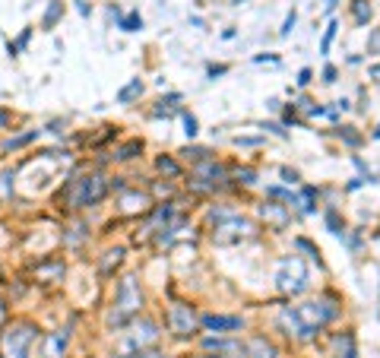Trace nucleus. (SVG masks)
Returning a JSON list of instances; mask_svg holds the SVG:
<instances>
[{
	"instance_id": "27",
	"label": "nucleus",
	"mask_w": 380,
	"mask_h": 358,
	"mask_svg": "<svg viewBox=\"0 0 380 358\" xmlns=\"http://www.w3.org/2000/svg\"><path fill=\"white\" fill-rule=\"evenodd\" d=\"M295 22H298V10H289V13H285V22H282V29H279V35H282V38H289V35H292V29H295Z\"/></svg>"
},
{
	"instance_id": "42",
	"label": "nucleus",
	"mask_w": 380,
	"mask_h": 358,
	"mask_svg": "<svg viewBox=\"0 0 380 358\" xmlns=\"http://www.w3.org/2000/svg\"><path fill=\"white\" fill-rule=\"evenodd\" d=\"M332 10H336V0H326V13L332 16Z\"/></svg>"
},
{
	"instance_id": "25",
	"label": "nucleus",
	"mask_w": 380,
	"mask_h": 358,
	"mask_svg": "<svg viewBox=\"0 0 380 358\" xmlns=\"http://www.w3.org/2000/svg\"><path fill=\"white\" fill-rule=\"evenodd\" d=\"M139 149H142V143H139V140H130V143H124L121 149H114V159H121V162H124V159H133Z\"/></svg>"
},
{
	"instance_id": "6",
	"label": "nucleus",
	"mask_w": 380,
	"mask_h": 358,
	"mask_svg": "<svg viewBox=\"0 0 380 358\" xmlns=\"http://www.w3.org/2000/svg\"><path fill=\"white\" fill-rule=\"evenodd\" d=\"M38 330L32 324H13L10 330L0 333V349H4V358H29V345L35 342Z\"/></svg>"
},
{
	"instance_id": "28",
	"label": "nucleus",
	"mask_w": 380,
	"mask_h": 358,
	"mask_svg": "<svg viewBox=\"0 0 380 358\" xmlns=\"http://www.w3.org/2000/svg\"><path fill=\"white\" fill-rule=\"evenodd\" d=\"M295 247H301V250H307V254H311L314 260H320V247H317L314 241H307V238L298 235V238H295Z\"/></svg>"
},
{
	"instance_id": "3",
	"label": "nucleus",
	"mask_w": 380,
	"mask_h": 358,
	"mask_svg": "<svg viewBox=\"0 0 380 358\" xmlns=\"http://www.w3.org/2000/svg\"><path fill=\"white\" fill-rule=\"evenodd\" d=\"M272 279H276V289L282 295L295 298V295H301L307 285H311V273H307V263L298 254H289V257H282L276 263V276Z\"/></svg>"
},
{
	"instance_id": "22",
	"label": "nucleus",
	"mask_w": 380,
	"mask_h": 358,
	"mask_svg": "<svg viewBox=\"0 0 380 358\" xmlns=\"http://www.w3.org/2000/svg\"><path fill=\"white\" fill-rule=\"evenodd\" d=\"M336 35H339V22H336V19H329V26H326V32H323V38H320V54H329V48H332V41H336Z\"/></svg>"
},
{
	"instance_id": "34",
	"label": "nucleus",
	"mask_w": 380,
	"mask_h": 358,
	"mask_svg": "<svg viewBox=\"0 0 380 358\" xmlns=\"http://www.w3.org/2000/svg\"><path fill=\"white\" fill-rule=\"evenodd\" d=\"M336 76H339V70L332 67V64H326V67H323V82H326V86H332V82H336Z\"/></svg>"
},
{
	"instance_id": "36",
	"label": "nucleus",
	"mask_w": 380,
	"mask_h": 358,
	"mask_svg": "<svg viewBox=\"0 0 380 358\" xmlns=\"http://www.w3.org/2000/svg\"><path fill=\"white\" fill-rule=\"evenodd\" d=\"M311 76H314V70H311V67H301V70H298V79H295V82H298V86H307V82H311Z\"/></svg>"
},
{
	"instance_id": "8",
	"label": "nucleus",
	"mask_w": 380,
	"mask_h": 358,
	"mask_svg": "<svg viewBox=\"0 0 380 358\" xmlns=\"http://www.w3.org/2000/svg\"><path fill=\"white\" fill-rule=\"evenodd\" d=\"M200 324L212 333H234V330L244 327V317H238V314H203Z\"/></svg>"
},
{
	"instance_id": "7",
	"label": "nucleus",
	"mask_w": 380,
	"mask_h": 358,
	"mask_svg": "<svg viewBox=\"0 0 380 358\" xmlns=\"http://www.w3.org/2000/svg\"><path fill=\"white\" fill-rule=\"evenodd\" d=\"M197 314H194V307L190 304H171L168 307V330L174 333V336H190V333L197 330Z\"/></svg>"
},
{
	"instance_id": "12",
	"label": "nucleus",
	"mask_w": 380,
	"mask_h": 358,
	"mask_svg": "<svg viewBox=\"0 0 380 358\" xmlns=\"http://www.w3.org/2000/svg\"><path fill=\"white\" fill-rule=\"evenodd\" d=\"M194 177H209V184L219 187V184L228 181V168H225V165H219V162H212V159H206V162H197Z\"/></svg>"
},
{
	"instance_id": "2",
	"label": "nucleus",
	"mask_w": 380,
	"mask_h": 358,
	"mask_svg": "<svg viewBox=\"0 0 380 358\" xmlns=\"http://www.w3.org/2000/svg\"><path fill=\"white\" fill-rule=\"evenodd\" d=\"M209 222H212V238L216 244H234L241 238H251L257 232V225L251 219H244L241 212H234L228 206H219L209 212Z\"/></svg>"
},
{
	"instance_id": "38",
	"label": "nucleus",
	"mask_w": 380,
	"mask_h": 358,
	"mask_svg": "<svg viewBox=\"0 0 380 358\" xmlns=\"http://www.w3.org/2000/svg\"><path fill=\"white\" fill-rule=\"evenodd\" d=\"M13 177H16V171H4V174H0V194L10 187V181H13Z\"/></svg>"
},
{
	"instance_id": "15",
	"label": "nucleus",
	"mask_w": 380,
	"mask_h": 358,
	"mask_svg": "<svg viewBox=\"0 0 380 358\" xmlns=\"http://www.w3.org/2000/svg\"><path fill=\"white\" fill-rule=\"evenodd\" d=\"M349 10H352V19H355V26H367V22H371V16H374V7H371V0H352V4H349Z\"/></svg>"
},
{
	"instance_id": "10",
	"label": "nucleus",
	"mask_w": 380,
	"mask_h": 358,
	"mask_svg": "<svg viewBox=\"0 0 380 358\" xmlns=\"http://www.w3.org/2000/svg\"><path fill=\"white\" fill-rule=\"evenodd\" d=\"M332 358H358V339H355L352 330H342V333H332Z\"/></svg>"
},
{
	"instance_id": "31",
	"label": "nucleus",
	"mask_w": 380,
	"mask_h": 358,
	"mask_svg": "<svg viewBox=\"0 0 380 358\" xmlns=\"http://www.w3.org/2000/svg\"><path fill=\"white\" fill-rule=\"evenodd\" d=\"M184 133H187L190 140L200 133V124H197V117H194V114H184Z\"/></svg>"
},
{
	"instance_id": "1",
	"label": "nucleus",
	"mask_w": 380,
	"mask_h": 358,
	"mask_svg": "<svg viewBox=\"0 0 380 358\" xmlns=\"http://www.w3.org/2000/svg\"><path fill=\"white\" fill-rule=\"evenodd\" d=\"M342 314V301L332 292L320 295V298H311V301H301L295 307H282L276 324L285 336L298 339V342H311L317 333H323L332 320Z\"/></svg>"
},
{
	"instance_id": "26",
	"label": "nucleus",
	"mask_w": 380,
	"mask_h": 358,
	"mask_svg": "<svg viewBox=\"0 0 380 358\" xmlns=\"http://www.w3.org/2000/svg\"><path fill=\"white\" fill-rule=\"evenodd\" d=\"M117 26H121L124 32H139L142 29V16L139 13H127V16L117 19Z\"/></svg>"
},
{
	"instance_id": "9",
	"label": "nucleus",
	"mask_w": 380,
	"mask_h": 358,
	"mask_svg": "<svg viewBox=\"0 0 380 358\" xmlns=\"http://www.w3.org/2000/svg\"><path fill=\"white\" fill-rule=\"evenodd\" d=\"M241 355L244 358H279V349H276V342L266 339V336H251L244 345H241Z\"/></svg>"
},
{
	"instance_id": "44",
	"label": "nucleus",
	"mask_w": 380,
	"mask_h": 358,
	"mask_svg": "<svg viewBox=\"0 0 380 358\" xmlns=\"http://www.w3.org/2000/svg\"><path fill=\"white\" fill-rule=\"evenodd\" d=\"M371 140H380V121H377V127H374V133H371Z\"/></svg>"
},
{
	"instance_id": "5",
	"label": "nucleus",
	"mask_w": 380,
	"mask_h": 358,
	"mask_svg": "<svg viewBox=\"0 0 380 358\" xmlns=\"http://www.w3.org/2000/svg\"><path fill=\"white\" fill-rule=\"evenodd\" d=\"M142 307V292H139V282L133 276H124L117 282V292H114V311L108 317L111 327H124L133 314H139Z\"/></svg>"
},
{
	"instance_id": "37",
	"label": "nucleus",
	"mask_w": 380,
	"mask_h": 358,
	"mask_svg": "<svg viewBox=\"0 0 380 358\" xmlns=\"http://www.w3.org/2000/svg\"><path fill=\"white\" fill-rule=\"evenodd\" d=\"M304 111H307V117H323V114H326V108H323V105H314V102L307 105Z\"/></svg>"
},
{
	"instance_id": "18",
	"label": "nucleus",
	"mask_w": 380,
	"mask_h": 358,
	"mask_svg": "<svg viewBox=\"0 0 380 358\" xmlns=\"http://www.w3.org/2000/svg\"><path fill=\"white\" fill-rule=\"evenodd\" d=\"M124 260V247H114V250H108V254H105V260L99 263V273L102 276H111V270L117 266Z\"/></svg>"
},
{
	"instance_id": "16",
	"label": "nucleus",
	"mask_w": 380,
	"mask_h": 358,
	"mask_svg": "<svg viewBox=\"0 0 380 358\" xmlns=\"http://www.w3.org/2000/svg\"><path fill=\"white\" fill-rule=\"evenodd\" d=\"M323 222H326V232H329V235L346 238V222H342V216H339L336 206H329V209L323 212Z\"/></svg>"
},
{
	"instance_id": "24",
	"label": "nucleus",
	"mask_w": 380,
	"mask_h": 358,
	"mask_svg": "<svg viewBox=\"0 0 380 358\" xmlns=\"http://www.w3.org/2000/svg\"><path fill=\"white\" fill-rule=\"evenodd\" d=\"M136 95H142V82H139V79H133L130 86H124L121 92H117V102H121V105H127V102H133Z\"/></svg>"
},
{
	"instance_id": "13",
	"label": "nucleus",
	"mask_w": 380,
	"mask_h": 358,
	"mask_svg": "<svg viewBox=\"0 0 380 358\" xmlns=\"http://www.w3.org/2000/svg\"><path fill=\"white\" fill-rule=\"evenodd\" d=\"M159 327L156 324H152V320H142V327L133 333V336H130V342L124 345V352H142V345H149V342H156V336H159V333H156Z\"/></svg>"
},
{
	"instance_id": "19",
	"label": "nucleus",
	"mask_w": 380,
	"mask_h": 358,
	"mask_svg": "<svg viewBox=\"0 0 380 358\" xmlns=\"http://www.w3.org/2000/svg\"><path fill=\"white\" fill-rule=\"evenodd\" d=\"M336 137L346 143V146H352V149H358L361 143H364V137H361L355 127H349V124H346V127H336Z\"/></svg>"
},
{
	"instance_id": "30",
	"label": "nucleus",
	"mask_w": 380,
	"mask_h": 358,
	"mask_svg": "<svg viewBox=\"0 0 380 358\" xmlns=\"http://www.w3.org/2000/svg\"><path fill=\"white\" fill-rule=\"evenodd\" d=\"M367 54L380 57V29H371V35H367Z\"/></svg>"
},
{
	"instance_id": "11",
	"label": "nucleus",
	"mask_w": 380,
	"mask_h": 358,
	"mask_svg": "<svg viewBox=\"0 0 380 358\" xmlns=\"http://www.w3.org/2000/svg\"><path fill=\"white\" fill-rule=\"evenodd\" d=\"M67 342H70V333H67V330L48 333V336L41 339V358H64Z\"/></svg>"
},
{
	"instance_id": "4",
	"label": "nucleus",
	"mask_w": 380,
	"mask_h": 358,
	"mask_svg": "<svg viewBox=\"0 0 380 358\" xmlns=\"http://www.w3.org/2000/svg\"><path fill=\"white\" fill-rule=\"evenodd\" d=\"M108 194V181H105V174H82L76 181H70L67 187V206L70 209H86V206H95V203H102V197Z\"/></svg>"
},
{
	"instance_id": "17",
	"label": "nucleus",
	"mask_w": 380,
	"mask_h": 358,
	"mask_svg": "<svg viewBox=\"0 0 380 358\" xmlns=\"http://www.w3.org/2000/svg\"><path fill=\"white\" fill-rule=\"evenodd\" d=\"M32 140H38V130H26V133H19V137H10V140L0 143V149H4V152H13V149L26 146V143H32Z\"/></svg>"
},
{
	"instance_id": "32",
	"label": "nucleus",
	"mask_w": 380,
	"mask_h": 358,
	"mask_svg": "<svg viewBox=\"0 0 380 358\" xmlns=\"http://www.w3.org/2000/svg\"><path fill=\"white\" fill-rule=\"evenodd\" d=\"M234 177H238L241 184H254V181H257V171H254V168H238Z\"/></svg>"
},
{
	"instance_id": "33",
	"label": "nucleus",
	"mask_w": 380,
	"mask_h": 358,
	"mask_svg": "<svg viewBox=\"0 0 380 358\" xmlns=\"http://www.w3.org/2000/svg\"><path fill=\"white\" fill-rule=\"evenodd\" d=\"M206 73H209V79L225 76V73H228V64H209V67H206Z\"/></svg>"
},
{
	"instance_id": "45",
	"label": "nucleus",
	"mask_w": 380,
	"mask_h": 358,
	"mask_svg": "<svg viewBox=\"0 0 380 358\" xmlns=\"http://www.w3.org/2000/svg\"><path fill=\"white\" fill-rule=\"evenodd\" d=\"M231 4H234V7H241V4H244V0H231Z\"/></svg>"
},
{
	"instance_id": "43",
	"label": "nucleus",
	"mask_w": 380,
	"mask_h": 358,
	"mask_svg": "<svg viewBox=\"0 0 380 358\" xmlns=\"http://www.w3.org/2000/svg\"><path fill=\"white\" fill-rule=\"evenodd\" d=\"M7 121H10V114H7V111H0V127H4Z\"/></svg>"
},
{
	"instance_id": "21",
	"label": "nucleus",
	"mask_w": 380,
	"mask_h": 358,
	"mask_svg": "<svg viewBox=\"0 0 380 358\" xmlns=\"http://www.w3.org/2000/svg\"><path fill=\"white\" fill-rule=\"evenodd\" d=\"M146 197L142 194H124V200H121V209L124 212H139V209H146Z\"/></svg>"
},
{
	"instance_id": "14",
	"label": "nucleus",
	"mask_w": 380,
	"mask_h": 358,
	"mask_svg": "<svg viewBox=\"0 0 380 358\" xmlns=\"http://www.w3.org/2000/svg\"><path fill=\"white\" fill-rule=\"evenodd\" d=\"M260 216H263L269 225H276V229H285V225L292 222L289 206H282V203H272V200H266L263 206H260Z\"/></svg>"
},
{
	"instance_id": "41",
	"label": "nucleus",
	"mask_w": 380,
	"mask_h": 358,
	"mask_svg": "<svg viewBox=\"0 0 380 358\" xmlns=\"http://www.w3.org/2000/svg\"><path fill=\"white\" fill-rule=\"evenodd\" d=\"M367 76H371V79H380V64H371V67H367Z\"/></svg>"
},
{
	"instance_id": "35",
	"label": "nucleus",
	"mask_w": 380,
	"mask_h": 358,
	"mask_svg": "<svg viewBox=\"0 0 380 358\" xmlns=\"http://www.w3.org/2000/svg\"><path fill=\"white\" fill-rule=\"evenodd\" d=\"M346 244H349L352 250H358V247H361V232H346Z\"/></svg>"
},
{
	"instance_id": "29",
	"label": "nucleus",
	"mask_w": 380,
	"mask_h": 358,
	"mask_svg": "<svg viewBox=\"0 0 380 358\" xmlns=\"http://www.w3.org/2000/svg\"><path fill=\"white\" fill-rule=\"evenodd\" d=\"M156 165H159V171L171 174V177H174L177 171H181V168H177V162H174V159H168V156H159V162H156Z\"/></svg>"
},
{
	"instance_id": "39",
	"label": "nucleus",
	"mask_w": 380,
	"mask_h": 358,
	"mask_svg": "<svg viewBox=\"0 0 380 358\" xmlns=\"http://www.w3.org/2000/svg\"><path fill=\"white\" fill-rule=\"evenodd\" d=\"M257 64H279V54H257Z\"/></svg>"
},
{
	"instance_id": "20",
	"label": "nucleus",
	"mask_w": 380,
	"mask_h": 358,
	"mask_svg": "<svg viewBox=\"0 0 380 358\" xmlns=\"http://www.w3.org/2000/svg\"><path fill=\"white\" fill-rule=\"evenodd\" d=\"M203 345H206V349H212V352H234V349H241L238 342L222 339V336H203Z\"/></svg>"
},
{
	"instance_id": "23",
	"label": "nucleus",
	"mask_w": 380,
	"mask_h": 358,
	"mask_svg": "<svg viewBox=\"0 0 380 358\" xmlns=\"http://www.w3.org/2000/svg\"><path fill=\"white\" fill-rule=\"evenodd\" d=\"M61 13H64V4L61 0H51V7H48V13L41 19V29H54V22L61 19Z\"/></svg>"
},
{
	"instance_id": "40",
	"label": "nucleus",
	"mask_w": 380,
	"mask_h": 358,
	"mask_svg": "<svg viewBox=\"0 0 380 358\" xmlns=\"http://www.w3.org/2000/svg\"><path fill=\"white\" fill-rule=\"evenodd\" d=\"M282 177H285V184H298L301 181L298 171H292V168H282Z\"/></svg>"
}]
</instances>
